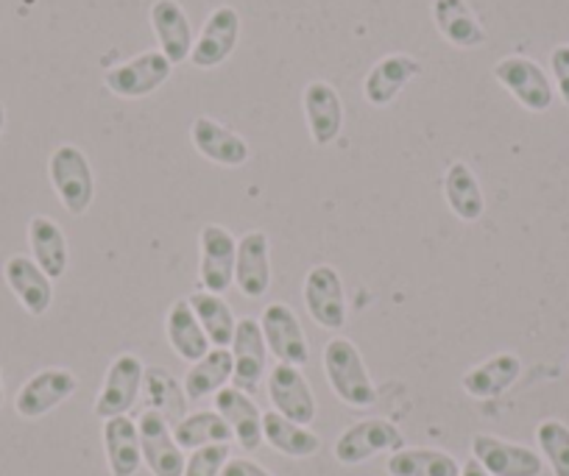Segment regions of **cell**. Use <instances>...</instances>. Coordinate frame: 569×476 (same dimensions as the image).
I'll use <instances>...</instances> for the list:
<instances>
[{"mask_svg":"<svg viewBox=\"0 0 569 476\" xmlns=\"http://www.w3.org/2000/svg\"><path fill=\"white\" fill-rule=\"evenodd\" d=\"M321 359H325L327 382L347 407L366 409L377 402V387L371 382L369 368H366L363 354L352 341H347V337L330 341Z\"/></svg>","mask_w":569,"mask_h":476,"instance_id":"obj_1","label":"cell"},{"mask_svg":"<svg viewBox=\"0 0 569 476\" xmlns=\"http://www.w3.org/2000/svg\"><path fill=\"white\" fill-rule=\"evenodd\" d=\"M48 179L53 193L59 195L64 210L73 217H81L96 199V176H92L90 159L73 142H64L48 159Z\"/></svg>","mask_w":569,"mask_h":476,"instance_id":"obj_2","label":"cell"},{"mask_svg":"<svg viewBox=\"0 0 569 476\" xmlns=\"http://www.w3.org/2000/svg\"><path fill=\"white\" fill-rule=\"evenodd\" d=\"M173 73V64L168 62V57L162 51H146L140 57L129 59V62H120L114 68L107 70L103 75V84L112 95L126 98V101H137V98H146L151 92L160 90Z\"/></svg>","mask_w":569,"mask_h":476,"instance_id":"obj_3","label":"cell"},{"mask_svg":"<svg viewBox=\"0 0 569 476\" xmlns=\"http://www.w3.org/2000/svg\"><path fill=\"white\" fill-rule=\"evenodd\" d=\"M142 376H146V365H142V359L137 354H120V357H114L107 376H103L101 393L96 398L98 418L109 421L129 413L142 391Z\"/></svg>","mask_w":569,"mask_h":476,"instance_id":"obj_4","label":"cell"},{"mask_svg":"<svg viewBox=\"0 0 569 476\" xmlns=\"http://www.w3.org/2000/svg\"><path fill=\"white\" fill-rule=\"evenodd\" d=\"M405 446V437L391 421L366 418L341 432L336 440V459L341 465H360L382 452H399Z\"/></svg>","mask_w":569,"mask_h":476,"instance_id":"obj_5","label":"cell"},{"mask_svg":"<svg viewBox=\"0 0 569 476\" xmlns=\"http://www.w3.org/2000/svg\"><path fill=\"white\" fill-rule=\"evenodd\" d=\"M305 306L310 317L327 332H341L347 326V295L343 282L332 265H316L305 278Z\"/></svg>","mask_w":569,"mask_h":476,"instance_id":"obj_6","label":"cell"},{"mask_svg":"<svg viewBox=\"0 0 569 476\" xmlns=\"http://www.w3.org/2000/svg\"><path fill=\"white\" fill-rule=\"evenodd\" d=\"M201 262L199 282L207 293L223 295L234 284V260H238V240L218 223H207L199 234Z\"/></svg>","mask_w":569,"mask_h":476,"instance_id":"obj_7","label":"cell"},{"mask_svg":"<svg viewBox=\"0 0 569 476\" xmlns=\"http://www.w3.org/2000/svg\"><path fill=\"white\" fill-rule=\"evenodd\" d=\"M140 429V448H142V463L149 465L154 476H182L184 474V448L179 446L173 437L171 424L162 418L157 409H146L137 421Z\"/></svg>","mask_w":569,"mask_h":476,"instance_id":"obj_8","label":"cell"},{"mask_svg":"<svg viewBox=\"0 0 569 476\" xmlns=\"http://www.w3.org/2000/svg\"><path fill=\"white\" fill-rule=\"evenodd\" d=\"M240 40V14L232 7H218L201 26L188 62L199 70H212L227 62Z\"/></svg>","mask_w":569,"mask_h":476,"instance_id":"obj_9","label":"cell"},{"mask_svg":"<svg viewBox=\"0 0 569 476\" xmlns=\"http://www.w3.org/2000/svg\"><path fill=\"white\" fill-rule=\"evenodd\" d=\"M262 337H266V346L279 363L297 365L302 368L310 359V343L305 337L302 324H299L297 312L288 304H268L262 310Z\"/></svg>","mask_w":569,"mask_h":476,"instance_id":"obj_10","label":"cell"},{"mask_svg":"<svg viewBox=\"0 0 569 476\" xmlns=\"http://www.w3.org/2000/svg\"><path fill=\"white\" fill-rule=\"evenodd\" d=\"M495 79L522 103L528 112H547L552 107V84L545 70L528 57H506L495 64Z\"/></svg>","mask_w":569,"mask_h":476,"instance_id":"obj_11","label":"cell"},{"mask_svg":"<svg viewBox=\"0 0 569 476\" xmlns=\"http://www.w3.org/2000/svg\"><path fill=\"white\" fill-rule=\"evenodd\" d=\"M268 398L273 409L293 424L310 426L316 421V396L297 365L277 363L268 374Z\"/></svg>","mask_w":569,"mask_h":476,"instance_id":"obj_12","label":"cell"},{"mask_svg":"<svg viewBox=\"0 0 569 476\" xmlns=\"http://www.w3.org/2000/svg\"><path fill=\"white\" fill-rule=\"evenodd\" d=\"M76 387H79V379L68 368H46L20 387L14 409H18L20 418L37 421L57 409L62 402H68Z\"/></svg>","mask_w":569,"mask_h":476,"instance_id":"obj_13","label":"cell"},{"mask_svg":"<svg viewBox=\"0 0 569 476\" xmlns=\"http://www.w3.org/2000/svg\"><path fill=\"white\" fill-rule=\"evenodd\" d=\"M472 457L489 470V476H541L545 470V463L533 448L495 435H475Z\"/></svg>","mask_w":569,"mask_h":476,"instance_id":"obj_14","label":"cell"},{"mask_svg":"<svg viewBox=\"0 0 569 476\" xmlns=\"http://www.w3.org/2000/svg\"><path fill=\"white\" fill-rule=\"evenodd\" d=\"M190 142H193V148L207 162L221 168H243L251 156L249 142L238 131L218 123L216 118H207V114L193 120V125H190Z\"/></svg>","mask_w":569,"mask_h":476,"instance_id":"obj_15","label":"cell"},{"mask_svg":"<svg viewBox=\"0 0 569 476\" xmlns=\"http://www.w3.org/2000/svg\"><path fill=\"white\" fill-rule=\"evenodd\" d=\"M266 337L257 317H240L238 330L232 337V359H234V387L243 393H254L266 374Z\"/></svg>","mask_w":569,"mask_h":476,"instance_id":"obj_16","label":"cell"},{"mask_svg":"<svg viewBox=\"0 0 569 476\" xmlns=\"http://www.w3.org/2000/svg\"><path fill=\"white\" fill-rule=\"evenodd\" d=\"M305 120H308L310 136L319 148L338 140L343 129V101L330 81H310L302 92Z\"/></svg>","mask_w":569,"mask_h":476,"instance_id":"obj_17","label":"cell"},{"mask_svg":"<svg viewBox=\"0 0 569 476\" xmlns=\"http://www.w3.org/2000/svg\"><path fill=\"white\" fill-rule=\"evenodd\" d=\"M151 29H154L160 51L166 53L168 62L177 64L188 62L193 51V26H190L188 12L182 9L179 0H154L151 3Z\"/></svg>","mask_w":569,"mask_h":476,"instance_id":"obj_18","label":"cell"},{"mask_svg":"<svg viewBox=\"0 0 569 476\" xmlns=\"http://www.w3.org/2000/svg\"><path fill=\"white\" fill-rule=\"evenodd\" d=\"M268 234L251 229L240 237L238 260H234V284L246 298H262L271 287V256H268Z\"/></svg>","mask_w":569,"mask_h":476,"instance_id":"obj_19","label":"cell"},{"mask_svg":"<svg viewBox=\"0 0 569 476\" xmlns=\"http://www.w3.org/2000/svg\"><path fill=\"white\" fill-rule=\"evenodd\" d=\"M3 276H7V284L12 287V293L18 295V301L23 304V310L29 312V315L42 317L51 310L53 284L51 278H48V273L42 271L31 256H9L7 265H3Z\"/></svg>","mask_w":569,"mask_h":476,"instance_id":"obj_20","label":"cell"},{"mask_svg":"<svg viewBox=\"0 0 569 476\" xmlns=\"http://www.w3.org/2000/svg\"><path fill=\"white\" fill-rule=\"evenodd\" d=\"M419 73V59H413L410 53H388L366 73L363 98L371 107H388Z\"/></svg>","mask_w":569,"mask_h":476,"instance_id":"obj_21","label":"cell"},{"mask_svg":"<svg viewBox=\"0 0 569 476\" xmlns=\"http://www.w3.org/2000/svg\"><path fill=\"white\" fill-rule=\"evenodd\" d=\"M216 413L232 429L234 440L240 443L243 452H257L262 443V413L249 393L238 391V387H221L216 393Z\"/></svg>","mask_w":569,"mask_h":476,"instance_id":"obj_22","label":"cell"},{"mask_svg":"<svg viewBox=\"0 0 569 476\" xmlns=\"http://www.w3.org/2000/svg\"><path fill=\"white\" fill-rule=\"evenodd\" d=\"M433 23L452 48L472 51L486 42V29L467 0H433Z\"/></svg>","mask_w":569,"mask_h":476,"instance_id":"obj_23","label":"cell"},{"mask_svg":"<svg viewBox=\"0 0 569 476\" xmlns=\"http://www.w3.org/2000/svg\"><path fill=\"white\" fill-rule=\"evenodd\" d=\"M103 452H107L109 474L134 476L142 465L140 429L129 415L103 421Z\"/></svg>","mask_w":569,"mask_h":476,"instance_id":"obj_24","label":"cell"},{"mask_svg":"<svg viewBox=\"0 0 569 476\" xmlns=\"http://www.w3.org/2000/svg\"><path fill=\"white\" fill-rule=\"evenodd\" d=\"M29 245L31 260L48 273V278H62L68 273L70 251L62 226L48 215H34L29 221Z\"/></svg>","mask_w":569,"mask_h":476,"instance_id":"obj_25","label":"cell"},{"mask_svg":"<svg viewBox=\"0 0 569 476\" xmlns=\"http://www.w3.org/2000/svg\"><path fill=\"white\" fill-rule=\"evenodd\" d=\"M519 374H522V359L511 352H502L467 371L461 385L472 398H497L519 379Z\"/></svg>","mask_w":569,"mask_h":476,"instance_id":"obj_26","label":"cell"},{"mask_svg":"<svg viewBox=\"0 0 569 476\" xmlns=\"http://www.w3.org/2000/svg\"><path fill=\"white\" fill-rule=\"evenodd\" d=\"M168 343H171L173 352L184 359V363H199L201 357L210 354V341H207L204 330H201L199 317H196L193 306L188 304V298L173 301L171 310H168L166 321Z\"/></svg>","mask_w":569,"mask_h":476,"instance_id":"obj_27","label":"cell"},{"mask_svg":"<svg viewBox=\"0 0 569 476\" xmlns=\"http://www.w3.org/2000/svg\"><path fill=\"white\" fill-rule=\"evenodd\" d=\"M262 437H266V443L273 452L293 459H308L319 454L321 448V437L310 426L293 424L284 415H279L277 409L262 413Z\"/></svg>","mask_w":569,"mask_h":476,"instance_id":"obj_28","label":"cell"},{"mask_svg":"<svg viewBox=\"0 0 569 476\" xmlns=\"http://www.w3.org/2000/svg\"><path fill=\"white\" fill-rule=\"evenodd\" d=\"M445 195L450 210L456 212V217H461L463 223H475L483 217L486 212L483 190H480L478 176H475V171L467 165V162H452V165L447 168Z\"/></svg>","mask_w":569,"mask_h":476,"instance_id":"obj_29","label":"cell"},{"mask_svg":"<svg viewBox=\"0 0 569 476\" xmlns=\"http://www.w3.org/2000/svg\"><path fill=\"white\" fill-rule=\"evenodd\" d=\"M234 374V359L229 348H210L207 357H201L199 363L190 365V371L184 374V396L190 402H201V398L212 396L221 387H227V382Z\"/></svg>","mask_w":569,"mask_h":476,"instance_id":"obj_30","label":"cell"},{"mask_svg":"<svg viewBox=\"0 0 569 476\" xmlns=\"http://www.w3.org/2000/svg\"><path fill=\"white\" fill-rule=\"evenodd\" d=\"M188 304L193 306L196 317H199L201 330H204L207 341L216 348L232 346L234 330H238V317H234L232 306L216 293H207V290H199L188 298Z\"/></svg>","mask_w":569,"mask_h":476,"instance_id":"obj_31","label":"cell"},{"mask_svg":"<svg viewBox=\"0 0 569 476\" xmlns=\"http://www.w3.org/2000/svg\"><path fill=\"white\" fill-rule=\"evenodd\" d=\"M391 476H461V465L452 454L436 448H399L388 457Z\"/></svg>","mask_w":569,"mask_h":476,"instance_id":"obj_32","label":"cell"},{"mask_svg":"<svg viewBox=\"0 0 569 476\" xmlns=\"http://www.w3.org/2000/svg\"><path fill=\"white\" fill-rule=\"evenodd\" d=\"M142 385H146L151 409H157L168 424L173 421V426H177L188 415V396H184L179 382L166 368H146Z\"/></svg>","mask_w":569,"mask_h":476,"instance_id":"obj_33","label":"cell"},{"mask_svg":"<svg viewBox=\"0 0 569 476\" xmlns=\"http://www.w3.org/2000/svg\"><path fill=\"white\" fill-rule=\"evenodd\" d=\"M173 437H177V443L182 448L196 452V448L212 446V443H229L234 435L221 415L204 409V413L184 415V418L173 426Z\"/></svg>","mask_w":569,"mask_h":476,"instance_id":"obj_34","label":"cell"},{"mask_svg":"<svg viewBox=\"0 0 569 476\" xmlns=\"http://www.w3.org/2000/svg\"><path fill=\"white\" fill-rule=\"evenodd\" d=\"M536 440H539L552 474L569 476V426L561 421H541L536 426Z\"/></svg>","mask_w":569,"mask_h":476,"instance_id":"obj_35","label":"cell"},{"mask_svg":"<svg viewBox=\"0 0 569 476\" xmlns=\"http://www.w3.org/2000/svg\"><path fill=\"white\" fill-rule=\"evenodd\" d=\"M227 459H229V443L201 446L188 457L182 476H221Z\"/></svg>","mask_w":569,"mask_h":476,"instance_id":"obj_36","label":"cell"},{"mask_svg":"<svg viewBox=\"0 0 569 476\" xmlns=\"http://www.w3.org/2000/svg\"><path fill=\"white\" fill-rule=\"evenodd\" d=\"M550 68L552 75H556V87L561 101L569 107V45H558L556 51L550 53Z\"/></svg>","mask_w":569,"mask_h":476,"instance_id":"obj_37","label":"cell"},{"mask_svg":"<svg viewBox=\"0 0 569 476\" xmlns=\"http://www.w3.org/2000/svg\"><path fill=\"white\" fill-rule=\"evenodd\" d=\"M221 476H271V474H268L262 465H257L254 459H246V457L232 459V457H229L227 465H223Z\"/></svg>","mask_w":569,"mask_h":476,"instance_id":"obj_38","label":"cell"},{"mask_svg":"<svg viewBox=\"0 0 569 476\" xmlns=\"http://www.w3.org/2000/svg\"><path fill=\"white\" fill-rule=\"evenodd\" d=\"M461 476H489V470H486L483 465H480L478 459L472 457V459H469V463L461 468Z\"/></svg>","mask_w":569,"mask_h":476,"instance_id":"obj_39","label":"cell"},{"mask_svg":"<svg viewBox=\"0 0 569 476\" xmlns=\"http://www.w3.org/2000/svg\"><path fill=\"white\" fill-rule=\"evenodd\" d=\"M3 129H7V107L0 103V134H3Z\"/></svg>","mask_w":569,"mask_h":476,"instance_id":"obj_40","label":"cell"},{"mask_svg":"<svg viewBox=\"0 0 569 476\" xmlns=\"http://www.w3.org/2000/svg\"><path fill=\"white\" fill-rule=\"evenodd\" d=\"M0 407H3V379H0Z\"/></svg>","mask_w":569,"mask_h":476,"instance_id":"obj_41","label":"cell"}]
</instances>
